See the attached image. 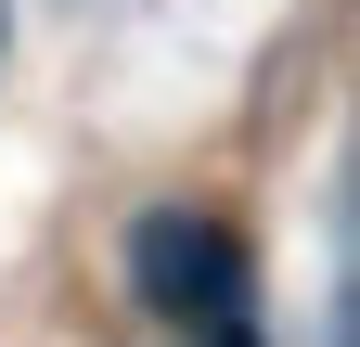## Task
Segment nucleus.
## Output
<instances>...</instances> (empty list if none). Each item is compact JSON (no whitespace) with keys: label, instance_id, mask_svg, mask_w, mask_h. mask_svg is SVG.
Here are the masks:
<instances>
[{"label":"nucleus","instance_id":"nucleus-1","mask_svg":"<svg viewBox=\"0 0 360 347\" xmlns=\"http://www.w3.org/2000/svg\"><path fill=\"white\" fill-rule=\"evenodd\" d=\"M129 283H142L167 322H232V309H245V257H232L219 219H193V206H155V219H142Z\"/></svg>","mask_w":360,"mask_h":347},{"label":"nucleus","instance_id":"nucleus-2","mask_svg":"<svg viewBox=\"0 0 360 347\" xmlns=\"http://www.w3.org/2000/svg\"><path fill=\"white\" fill-rule=\"evenodd\" d=\"M206 347H257V334H245V309H232V322H206Z\"/></svg>","mask_w":360,"mask_h":347}]
</instances>
